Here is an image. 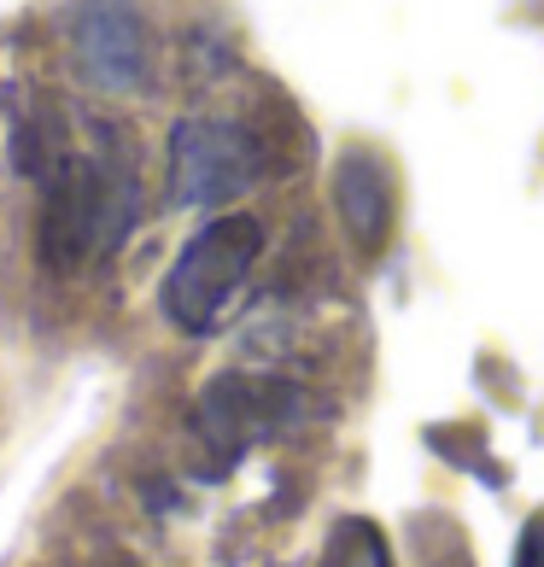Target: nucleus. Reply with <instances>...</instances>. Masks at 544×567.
Masks as SVG:
<instances>
[{"instance_id": "3", "label": "nucleus", "mask_w": 544, "mask_h": 567, "mask_svg": "<svg viewBox=\"0 0 544 567\" xmlns=\"http://www.w3.org/2000/svg\"><path fill=\"white\" fill-rule=\"evenodd\" d=\"M264 182V141L223 117H187L171 130L164 187L176 205H228Z\"/></svg>"}, {"instance_id": "1", "label": "nucleus", "mask_w": 544, "mask_h": 567, "mask_svg": "<svg viewBox=\"0 0 544 567\" xmlns=\"http://www.w3.org/2000/svg\"><path fill=\"white\" fill-rule=\"evenodd\" d=\"M41 182V251L65 269H82L100 251H112L141 223V182L112 135L65 141Z\"/></svg>"}, {"instance_id": "2", "label": "nucleus", "mask_w": 544, "mask_h": 567, "mask_svg": "<svg viewBox=\"0 0 544 567\" xmlns=\"http://www.w3.org/2000/svg\"><path fill=\"white\" fill-rule=\"evenodd\" d=\"M264 251V223L258 217H212L194 240L182 246V258L164 276V317L182 333H217L228 310L240 305L246 276H253Z\"/></svg>"}, {"instance_id": "5", "label": "nucleus", "mask_w": 544, "mask_h": 567, "mask_svg": "<svg viewBox=\"0 0 544 567\" xmlns=\"http://www.w3.org/2000/svg\"><path fill=\"white\" fill-rule=\"evenodd\" d=\"M276 404H287V392L276 381H240V374H228V381H217L212 392H205L199 427L235 456V451H246L253 439H264L269 427H276Z\"/></svg>"}, {"instance_id": "6", "label": "nucleus", "mask_w": 544, "mask_h": 567, "mask_svg": "<svg viewBox=\"0 0 544 567\" xmlns=\"http://www.w3.org/2000/svg\"><path fill=\"white\" fill-rule=\"evenodd\" d=\"M340 212H346V235L363 251H381L392 235V212H399V194H392V171L387 158L374 153H351L340 164Z\"/></svg>"}, {"instance_id": "4", "label": "nucleus", "mask_w": 544, "mask_h": 567, "mask_svg": "<svg viewBox=\"0 0 544 567\" xmlns=\"http://www.w3.org/2000/svg\"><path fill=\"white\" fill-rule=\"evenodd\" d=\"M71 65L106 94H130L153 71V30L135 0H76L65 18Z\"/></svg>"}, {"instance_id": "8", "label": "nucleus", "mask_w": 544, "mask_h": 567, "mask_svg": "<svg viewBox=\"0 0 544 567\" xmlns=\"http://www.w3.org/2000/svg\"><path fill=\"white\" fill-rule=\"evenodd\" d=\"M515 567H544V509L521 527V544H515Z\"/></svg>"}, {"instance_id": "7", "label": "nucleus", "mask_w": 544, "mask_h": 567, "mask_svg": "<svg viewBox=\"0 0 544 567\" xmlns=\"http://www.w3.org/2000/svg\"><path fill=\"white\" fill-rule=\"evenodd\" d=\"M322 567H392V556H387V538L374 533L369 520H340V527L328 533Z\"/></svg>"}]
</instances>
